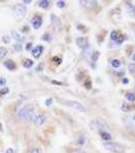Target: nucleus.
I'll return each instance as SVG.
<instances>
[{"label": "nucleus", "instance_id": "nucleus-1", "mask_svg": "<svg viewBox=\"0 0 135 153\" xmlns=\"http://www.w3.org/2000/svg\"><path fill=\"white\" fill-rule=\"evenodd\" d=\"M90 128L92 131L94 132H98V133H101V132H105V131L108 130V125L102 118H97V120H94L90 123Z\"/></svg>", "mask_w": 135, "mask_h": 153}, {"label": "nucleus", "instance_id": "nucleus-2", "mask_svg": "<svg viewBox=\"0 0 135 153\" xmlns=\"http://www.w3.org/2000/svg\"><path fill=\"white\" fill-rule=\"evenodd\" d=\"M104 147L105 149L109 150V151H111L113 153H123L125 150L124 146H122L121 144L116 142H105Z\"/></svg>", "mask_w": 135, "mask_h": 153}, {"label": "nucleus", "instance_id": "nucleus-3", "mask_svg": "<svg viewBox=\"0 0 135 153\" xmlns=\"http://www.w3.org/2000/svg\"><path fill=\"white\" fill-rule=\"evenodd\" d=\"M32 112H34V105L33 104H26L18 111V117L23 120H26V117H28Z\"/></svg>", "mask_w": 135, "mask_h": 153}, {"label": "nucleus", "instance_id": "nucleus-4", "mask_svg": "<svg viewBox=\"0 0 135 153\" xmlns=\"http://www.w3.org/2000/svg\"><path fill=\"white\" fill-rule=\"evenodd\" d=\"M62 102V104H65L67 106H70V107H73L75 108V109H77L78 111H81V112H84L85 111V106L82 105L80 102H78V101H71V100H61L59 99Z\"/></svg>", "mask_w": 135, "mask_h": 153}, {"label": "nucleus", "instance_id": "nucleus-5", "mask_svg": "<svg viewBox=\"0 0 135 153\" xmlns=\"http://www.w3.org/2000/svg\"><path fill=\"white\" fill-rule=\"evenodd\" d=\"M50 21H51V24L53 25V27L55 28V30H57L58 32H60L61 29H62V23H61L60 19H59L57 16H55V14L52 13L50 16Z\"/></svg>", "mask_w": 135, "mask_h": 153}, {"label": "nucleus", "instance_id": "nucleus-6", "mask_svg": "<svg viewBox=\"0 0 135 153\" xmlns=\"http://www.w3.org/2000/svg\"><path fill=\"white\" fill-rule=\"evenodd\" d=\"M43 25V19H42L41 16L39 14H36L34 16V18L32 19V26H33L34 30H39Z\"/></svg>", "mask_w": 135, "mask_h": 153}, {"label": "nucleus", "instance_id": "nucleus-7", "mask_svg": "<svg viewBox=\"0 0 135 153\" xmlns=\"http://www.w3.org/2000/svg\"><path fill=\"white\" fill-rule=\"evenodd\" d=\"M79 4L82 5L83 7H85V8L92 9V8H95V7H97L99 3H98V1H95V0H80Z\"/></svg>", "mask_w": 135, "mask_h": 153}, {"label": "nucleus", "instance_id": "nucleus-8", "mask_svg": "<svg viewBox=\"0 0 135 153\" xmlns=\"http://www.w3.org/2000/svg\"><path fill=\"white\" fill-rule=\"evenodd\" d=\"M75 44L81 49H85L88 46V40L85 37H78L75 39Z\"/></svg>", "mask_w": 135, "mask_h": 153}, {"label": "nucleus", "instance_id": "nucleus-9", "mask_svg": "<svg viewBox=\"0 0 135 153\" xmlns=\"http://www.w3.org/2000/svg\"><path fill=\"white\" fill-rule=\"evenodd\" d=\"M13 10L18 16H23L26 12V7L23 4H15L13 6Z\"/></svg>", "mask_w": 135, "mask_h": 153}, {"label": "nucleus", "instance_id": "nucleus-10", "mask_svg": "<svg viewBox=\"0 0 135 153\" xmlns=\"http://www.w3.org/2000/svg\"><path fill=\"white\" fill-rule=\"evenodd\" d=\"M46 120H47V117H46L45 114H43V113H40V114H38L35 118V125L37 127H41V126H43L44 124L46 123Z\"/></svg>", "mask_w": 135, "mask_h": 153}, {"label": "nucleus", "instance_id": "nucleus-11", "mask_svg": "<svg viewBox=\"0 0 135 153\" xmlns=\"http://www.w3.org/2000/svg\"><path fill=\"white\" fill-rule=\"evenodd\" d=\"M44 51V47L42 45H38L36 46L34 49H32V54H33V56L35 58H39L40 56L42 55V53H43Z\"/></svg>", "mask_w": 135, "mask_h": 153}, {"label": "nucleus", "instance_id": "nucleus-12", "mask_svg": "<svg viewBox=\"0 0 135 153\" xmlns=\"http://www.w3.org/2000/svg\"><path fill=\"white\" fill-rule=\"evenodd\" d=\"M4 66L7 68L8 71H14L16 68V65L15 62H14L13 60H11V59H7V60L4 61Z\"/></svg>", "mask_w": 135, "mask_h": 153}, {"label": "nucleus", "instance_id": "nucleus-13", "mask_svg": "<svg viewBox=\"0 0 135 153\" xmlns=\"http://www.w3.org/2000/svg\"><path fill=\"white\" fill-rule=\"evenodd\" d=\"M100 135H101V138H102L105 142H109V141H111V140H112L111 134H110L109 132H107V131H105V132H101Z\"/></svg>", "mask_w": 135, "mask_h": 153}, {"label": "nucleus", "instance_id": "nucleus-14", "mask_svg": "<svg viewBox=\"0 0 135 153\" xmlns=\"http://www.w3.org/2000/svg\"><path fill=\"white\" fill-rule=\"evenodd\" d=\"M50 1H48V0H41L38 2V5L43 9H48L50 7Z\"/></svg>", "mask_w": 135, "mask_h": 153}, {"label": "nucleus", "instance_id": "nucleus-15", "mask_svg": "<svg viewBox=\"0 0 135 153\" xmlns=\"http://www.w3.org/2000/svg\"><path fill=\"white\" fill-rule=\"evenodd\" d=\"M33 65H34V61L32 60V59H29V58L24 59V60L23 61V68H31Z\"/></svg>", "mask_w": 135, "mask_h": 153}, {"label": "nucleus", "instance_id": "nucleus-16", "mask_svg": "<svg viewBox=\"0 0 135 153\" xmlns=\"http://www.w3.org/2000/svg\"><path fill=\"white\" fill-rule=\"evenodd\" d=\"M120 35H121V34H120L118 31H112L111 33H110V38H111L113 41L116 42L118 40V38L120 37Z\"/></svg>", "mask_w": 135, "mask_h": 153}, {"label": "nucleus", "instance_id": "nucleus-17", "mask_svg": "<svg viewBox=\"0 0 135 153\" xmlns=\"http://www.w3.org/2000/svg\"><path fill=\"white\" fill-rule=\"evenodd\" d=\"M11 36L13 37L14 39H15L16 41H18V42H21V41H23V39L19 34L18 33V32H15V31H11Z\"/></svg>", "mask_w": 135, "mask_h": 153}, {"label": "nucleus", "instance_id": "nucleus-18", "mask_svg": "<svg viewBox=\"0 0 135 153\" xmlns=\"http://www.w3.org/2000/svg\"><path fill=\"white\" fill-rule=\"evenodd\" d=\"M125 98L129 101V102H135V94L132 92H128L125 95Z\"/></svg>", "mask_w": 135, "mask_h": 153}, {"label": "nucleus", "instance_id": "nucleus-19", "mask_svg": "<svg viewBox=\"0 0 135 153\" xmlns=\"http://www.w3.org/2000/svg\"><path fill=\"white\" fill-rule=\"evenodd\" d=\"M84 88L87 89V90H92V80H90V79H87V80H85Z\"/></svg>", "mask_w": 135, "mask_h": 153}, {"label": "nucleus", "instance_id": "nucleus-20", "mask_svg": "<svg viewBox=\"0 0 135 153\" xmlns=\"http://www.w3.org/2000/svg\"><path fill=\"white\" fill-rule=\"evenodd\" d=\"M130 109H131V107H130V105L128 104V103H122V105H121V110L122 111H124V112H128L130 111Z\"/></svg>", "mask_w": 135, "mask_h": 153}, {"label": "nucleus", "instance_id": "nucleus-21", "mask_svg": "<svg viewBox=\"0 0 135 153\" xmlns=\"http://www.w3.org/2000/svg\"><path fill=\"white\" fill-rule=\"evenodd\" d=\"M111 65L114 68H120V65H121V61H120L119 59H113L112 62H111Z\"/></svg>", "mask_w": 135, "mask_h": 153}, {"label": "nucleus", "instance_id": "nucleus-22", "mask_svg": "<svg viewBox=\"0 0 135 153\" xmlns=\"http://www.w3.org/2000/svg\"><path fill=\"white\" fill-rule=\"evenodd\" d=\"M85 143V137L83 135H80L78 136L77 138V141H76V144L77 145H83Z\"/></svg>", "mask_w": 135, "mask_h": 153}, {"label": "nucleus", "instance_id": "nucleus-23", "mask_svg": "<svg viewBox=\"0 0 135 153\" xmlns=\"http://www.w3.org/2000/svg\"><path fill=\"white\" fill-rule=\"evenodd\" d=\"M7 54V49L5 47H0V58H3Z\"/></svg>", "mask_w": 135, "mask_h": 153}, {"label": "nucleus", "instance_id": "nucleus-24", "mask_svg": "<svg viewBox=\"0 0 135 153\" xmlns=\"http://www.w3.org/2000/svg\"><path fill=\"white\" fill-rule=\"evenodd\" d=\"M56 5H57V7H59V8H64L66 3H65V1H63V0H58V1L56 2Z\"/></svg>", "mask_w": 135, "mask_h": 153}, {"label": "nucleus", "instance_id": "nucleus-25", "mask_svg": "<svg viewBox=\"0 0 135 153\" xmlns=\"http://www.w3.org/2000/svg\"><path fill=\"white\" fill-rule=\"evenodd\" d=\"M42 39H43L44 41H46V42H50L52 39H51V35L50 34H48V33H45L43 36H42Z\"/></svg>", "mask_w": 135, "mask_h": 153}, {"label": "nucleus", "instance_id": "nucleus-26", "mask_svg": "<svg viewBox=\"0 0 135 153\" xmlns=\"http://www.w3.org/2000/svg\"><path fill=\"white\" fill-rule=\"evenodd\" d=\"M100 57V52L99 51H95V52H94V54L92 55V60L94 61V62H95V61L99 59Z\"/></svg>", "mask_w": 135, "mask_h": 153}, {"label": "nucleus", "instance_id": "nucleus-27", "mask_svg": "<svg viewBox=\"0 0 135 153\" xmlns=\"http://www.w3.org/2000/svg\"><path fill=\"white\" fill-rule=\"evenodd\" d=\"M76 29L78 30V31H81V32H87V27L85 26H83L82 24H78L77 26H76Z\"/></svg>", "mask_w": 135, "mask_h": 153}, {"label": "nucleus", "instance_id": "nucleus-28", "mask_svg": "<svg viewBox=\"0 0 135 153\" xmlns=\"http://www.w3.org/2000/svg\"><path fill=\"white\" fill-rule=\"evenodd\" d=\"M9 92V88L8 87H3L0 89V95H6Z\"/></svg>", "mask_w": 135, "mask_h": 153}, {"label": "nucleus", "instance_id": "nucleus-29", "mask_svg": "<svg viewBox=\"0 0 135 153\" xmlns=\"http://www.w3.org/2000/svg\"><path fill=\"white\" fill-rule=\"evenodd\" d=\"M125 39H126V38H125L124 35H120V37L118 38V40L116 41V43L118 44V45H121V44L125 41Z\"/></svg>", "mask_w": 135, "mask_h": 153}, {"label": "nucleus", "instance_id": "nucleus-30", "mask_svg": "<svg viewBox=\"0 0 135 153\" xmlns=\"http://www.w3.org/2000/svg\"><path fill=\"white\" fill-rule=\"evenodd\" d=\"M1 40H2V42H3V43H5V44H8V43H10V40H11V39L10 38H9V37L8 36H3V37H2V38H1Z\"/></svg>", "mask_w": 135, "mask_h": 153}, {"label": "nucleus", "instance_id": "nucleus-31", "mask_svg": "<svg viewBox=\"0 0 135 153\" xmlns=\"http://www.w3.org/2000/svg\"><path fill=\"white\" fill-rule=\"evenodd\" d=\"M53 61H55V62L59 65H61V62H62V58L58 57V56H55V57H53Z\"/></svg>", "mask_w": 135, "mask_h": 153}, {"label": "nucleus", "instance_id": "nucleus-32", "mask_svg": "<svg viewBox=\"0 0 135 153\" xmlns=\"http://www.w3.org/2000/svg\"><path fill=\"white\" fill-rule=\"evenodd\" d=\"M52 103H53V99H52V98H48V99H46V100H45V105H46V106L52 105Z\"/></svg>", "mask_w": 135, "mask_h": 153}, {"label": "nucleus", "instance_id": "nucleus-33", "mask_svg": "<svg viewBox=\"0 0 135 153\" xmlns=\"http://www.w3.org/2000/svg\"><path fill=\"white\" fill-rule=\"evenodd\" d=\"M32 47H33V43H32V42H29V43H26V50L31 51Z\"/></svg>", "mask_w": 135, "mask_h": 153}, {"label": "nucleus", "instance_id": "nucleus-34", "mask_svg": "<svg viewBox=\"0 0 135 153\" xmlns=\"http://www.w3.org/2000/svg\"><path fill=\"white\" fill-rule=\"evenodd\" d=\"M14 49H15L16 51H21V49H23V46H21V44L18 43V44H15V45H14Z\"/></svg>", "mask_w": 135, "mask_h": 153}, {"label": "nucleus", "instance_id": "nucleus-35", "mask_svg": "<svg viewBox=\"0 0 135 153\" xmlns=\"http://www.w3.org/2000/svg\"><path fill=\"white\" fill-rule=\"evenodd\" d=\"M5 84H6V79H4L3 76H1V78H0V87L5 86Z\"/></svg>", "mask_w": 135, "mask_h": 153}, {"label": "nucleus", "instance_id": "nucleus-36", "mask_svg": "<svg viewBox=\"0 0 135 153\" xmlns=\"http://www.w3.org/2000/svg\"><path fill=\"white\" fill-rule=\"evenodd\" d=\"M43 68H44L43 63H40V65H39L36 68V71H43Z\"/></svg>", "mask_w": 135, "mask_h": 153}, {"label": "nucleus", "instance_id": "nucleus-37", "mask_svg": "<svg viewBox=\"0 0 135 153\" xmlns=\"http://www.w3.org/2000/svg\"><path fill=\"white\" fill-rule=\"evenodd\" d=\"M52 84H54V85H58V86H63V83L59 82V81H55V80L52 81Z\"/></svg>", "mask_w": 135, "mask_h": 153}, {"label": "nucleus", "instance_id": "nucleus-38", "mask_svg": "<svg viewBox=\"0 0 135 153\" xmlns=\"http://www.w3.org/2000/svg\"><path fill=\"white\" fill-rule=\"evenodd\" d=\"M40 152H41L40 148H34V149L31 151V153H40Z\"/></svg>", "mask_w": 135, "mask_h": 153}, {"label": "nucleus", "instance_id": "nucleus-39", "mask_svg": "<svg viewBox=\"0 0 135 153\" xmlns=\"http://www.w3.org/2000/svg\"><path fill=\"white\" fill-rule=\"evenodd\" d=\"M29 27L28 26H26V27H23V30H21V32H23V33H28V32H29Z\"/></svg>", "mask_w": 135, "mask_h": 153}, {"label": "nucleus", "instance_id": "nucleus-40", "mask_svg": "<svg viewBox=\"0 0 135 153\" xmlns=\"http://www.w3.org/2000/svg\"><path fill=\"white\" fill-rule=\"evenodd\" d=\"M122 83H123L124 85H127V84L129 83V80L127 78H123V79H122Z\"/></svg>", "mask_w": 135, "mask_h": 153}, {"label": "nucleus", "instance_id": "nucleus-41", "mask_svg": "<svg viewBox=\"0 0 135 153\" xmlns=\"http://www.w3.org/2000/svg\"><path fill=\"white\" fill-rule=\"evenodd\" d=\"M31 3H32L31 0H23V5H28V4H31Z\"/></svg>", "mask_w": 135, "mask_h": 153}, {"label": "nucleus", "instance_id": "nucleus-42", "mask_svg": "<svg viewBox=\"0 0 135 153\" xmlns=\"http://www.w3.org/2000/svg\"><path fill=\"white\" fill-rule=\"evenodd\" d=\"M5 153H13V149H12V148H8Z\"/></svg>", "mask_w": 135, "mask_h": 153}, {"label": "nucleus", "instance_id": "nucleus-43", "mask_svg": "<svg viewBox=\"0 0 135 153\" xmlns=\"http://www.w3.org/2000/svg\"><path fill=\"white\" fill-rule=\"evenodd\" d=\"M124 71H119V73H117V76H124Z\"/></svg>", "mask_w": 135, "mask_h": 153}, {"label": "nucleus", "instance_id": "nucleus-44", "mask_svg": "<svg viewBox=\"0 0 135 153\" xmlns=\"http://www.w3.org/2000/svg\"><path fill=\"white\" fill-rule=\"evenodd\" d=\"M132 60L135 61V53L133 54V55H132Z\"/></svg>", "mask_w": 135, "mask_h": 153}, {"label": "nucleus", "instance_id": "nucleus-45", "mask_svg": "<svg viewBox=\"0 0 135 153\" xmlns=\"http://www.w3.org/2000/svg\"><path fill=\"white\" fill-rule=\"evenodd\" d=\"M133 120H134V122H135V114L133 115Z\"/></svg>", "mask_w": 135, "mask_h": 153}]
</instances>
